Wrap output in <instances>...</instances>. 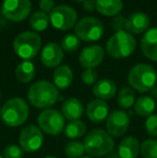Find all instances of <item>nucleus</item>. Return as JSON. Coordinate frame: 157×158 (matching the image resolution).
<instances>
[{
  "label": "nucleus",
  "instance_id": "nucleus-29",
  "mask_svg": "<svg viewBox=\"0 0 157 158\" xmlns=\"http://www.w3.org/2000/svg\"><path fill=\"white\" fill-rule=\"evenodd\" d=\"M140 154L143 158H157V140H144L140 145Z\"/></svg>",
  "mask_w": 157,
  "mask_h": 158
},
{
  "label": "nucleus",
  "instance_id": "nucleus-11",
  "mask_svg": "<svg viewBox=\"0 0 157 158\" xmlns=\"http://www.w3.org/2000/svg\"><path fill=\"white\" fill-rule=\"evenodd\" d=\"M19 146L24 152L34 153L41 148L44 142L43 132L36 125L25 126L19 132Z\"/></svg>",
  "mask_w": 157,
  "mask_h": 158
},
{
  "label": "nucleus",
  "instance_id": "nucleus-3",
  "mask_svg": "<svg viewBox=\"0 0 157 158\" xmlns=\"http://www.w3.org/2000/svg\"><path fill=\"white\" fill-rule=\"evenodd\" d=\"M83 144L85 152L93 157L105 156L114 150L113 137L103 129H94L89 131L84 139Z\"/></svg>",
  "mask_w": 157,
  "mask_h": 158
},
{
  "label": "nucleus",
  "instance_id": "nucleus-13",
  "mask_svg": "<svg viewBox=\"0 0 157 158\" xmlns=\"http://www.w3.org/2000/svg\"><path fill=\"white\" fill-rule=\"evenodd\" d=\"M105 58V51L100 45H88L80 53L79 60L85 69H94L99 66Z\"/></svg>",
  "mask_w": 157,
  "mask_h": 158
},
{
  "label": "nucleus",
  "instance_id": "nucleus-22",
  "mask_svg": "<svg viewBox=\"0 0 157 158\" xmlns=\"http://www.w3.org/2000/svg\"><path fill=\"white\" fill-rule=\"evenodd\" d=\"M96 10L108 17H114L123 10L122 0H96Z\"/></svg>",
  "mask_w": 157,
  "mask_h": 158
},
{
  "label": "nucleus",
  "instance_id": "nucleus-38",
  "mask_svg": "<svg viewBox=\"0 0 157 158\" xmlns=\"http://www.w3.org/2000/svg\"><path fill=\"white\" fill-rule=\"evenodd\" d=\"M74 1H78V2H84L85 0H74Z\"/></svg>",
  "mask_w": 157,
  "mask_h": 158
},
{
  "label": "nucleus",
  "instance_id": "nucleus-23",
  "mask_svg": "<svg viewBox=\"0 0 157 158\" xmlns=\"http://www.w3.org/2000/svg\"><path fill=\"white\" fill-rule=\"evenodd\" d=\"M134 109L137 115L141 117H149L155 111L156 101L154 98L149 97V96H141L138 99H136Z\"/></svg>",
  "mask_w": 157,
  "mask_h": 158
},
{
  "label": "nucleus",
  "instance_id": "nucleus-31",
  "mask_svg": "<svg viewBox=\"0 0 157 158\" xmlns=\"http://www.w3.org/2000/svg\"><path fill=\"white\" fill-rule=\"evenodd\" d=\"M24 151L16 144H10L3 150V158H22Z\"/></svg>",
  "mask_w": 157,
  "mask_h": 158
},
{
  "label": "nucleus",
  "instance_id": "nucleus-37",
  "mask_svg": "<svg viewBox=\"0 0 157 158\" xmlns=\"http://www.w3.org/2000/svg\"><path fill=\"white\" fill-rule=\"evenodd\" d=\"M43 158H57V157H55V156H45V157H43Z\"/></svg>",
  "mask_w": 157,
  "mask_h": 158
},
{
  "label": "nucleus",
  "instance_id": "nucleus-39",
  "mask_svg": "<svg viewBox=\"0 0 157 158\" xmlns=\"http://www.w3.org/2000/svg\"><path fill=\"white\" fill-rule=\"evenodd\" d=\"M81 158H93V157H89V156H82Z\"/></svg>",
  "mask_w": 157,
  "mask_h": 158
},
{
  "label": "nucleus",
  "instance_id": "nucleus-4",
  "mask_svg": "<svg viewBox=\"0 0 157 158\" xmlns=\"http://www.w3.org/2000/svg\"><path fill=\"white\" fill-rule=\"evenodd\" d=\"M29 116V108L24 99L14 97L9 99L2 106L1 119L8 127H19L23 125Z\"/></svg>",
  "mask_w": 157,
  "mask_h": 158
},
{
  "label": "nucleus",
  "instance_id": "nucleus-5",
  "mask_svg": "<svg viewBox=\"0 0 157 158\" xmlns=\"http://www.w3.org/2000/svg\"><path fill=\"white\" fill-rule=\"evenodd\" d=\"M137 41L125 30L115 32L107 42V52L113 58H126L134 52Z\"/></svg>",
  "mask_w": 157,
  "mask_h": 158
},
{
  "label": "nucleus",
  "instance_id": "nucleus-41",
  "mask_svg": "<svg viewBox=\"0 0 157 158\" xmlns=\"http://www.w3.org/2000/svg\"><path fill=\"white\" fill-rule=\"evenodd\" d=\"M0 100H1V93H0Z\"/></svg>",
  "mask_w": 157,
  "mask_h": 158
},
{
  "label": "nucleus",
  "instance_id": "nucleus-20",
  "mask_svg": "<svg viewBox=\"0 0 157 158\" xmlns=\"http://www.w3.org/2000/svg\"><path fill=\"white\" fill-rule=\"evenodd\" d=\"M139 140L134 137L124 138L118 148V154L121 158H137L140 154Z\"/></svg>",
  "mask_w": 157,
  "mask_h": 158
},
{
  "label": "nucleus",
  "instance_id": "nucleus-6",
  "mask_svg": "<svg viewBox=\"0 0 157 158\" xmlns=\"http://www.w3.org/2000/svg\"><path fill=\"white\" fill-rule=\"evenodd\" d=\"M13 48L19 58L30 60L36 57L41 48V38L37 32L24 31L16 35L13 41Z\"/></svg>",
  "mask_w": 157,
  "mask_h": 158
},
{
  "label": "nucleus",
  "instance_id": "nucleus-40",
  "mask_svg": "<svg viewBox=\"0 0 157 158\" xmlns=\"http://www.w3.org/2000/svg\"><path fill=\"white\" fill-rule=\"evenodd\" d=\"M1 111H2V108L0 106V118H1Z\"/></svg>",
  "mask_w": 157,
  "mask_h": 158
},
{
  "label": "nucleus",
  "instance_id": "nucleus-2",
  "mask_svg": "<svg viewBox=\"0 0 157 158\" xmlns=\"http://www.w3.org/2000/svg\"><path fill=\"white\" fill-rule=\"evenodd\" d=\"M127 81L132 89L139 93H147L155 88L157 72L151 64H138L130 69Z\"/></svg>",
  "mask_w": 157,
  "mask_h": 158
},
{
  "label": "nucleus",
  "instance_id": "nucleus-1",
  "mask_svg": "<svg viewBox=\"0 0 157 158\" xmlns=\"http://www.w3.org/2000/svg\"><path fill=\"white\" fill-rule=\"evenodd\" d=\"M27 96L30 104L41 110L51 109V106L60 99L58 88L45 80L32 84L28 89Z\"/></svg>",
  "mask_w": 157,
  "mask_h": 158
},
{
  "label": "nucleus",
  "instance_id": "nucleus-28",
  "mask_svg": "<svg viewBox=\"0 0 157 158\" xmlns=\"http://www.w3.org/2000/svg\"><path fill=\"white\" fill-rule=\"evenodd\" d=\"M84 144L78 140L69 141L65 146V154L68 158H81L84 156Z\"/></svg>",
  "mask_w": 157,
  "mask_h": 158
},
{
  "label": "nucleus",
  "instance_id": "nucleus-36",
  "mask_svg": "<svg viewBox=\"0 0 157 158\" xmlns=\"http://www.w3.org/2000/svg\"><path fill=\"white\" fill-rule=\"evenodd\" d=\"M83 9L87 12H93L96 10V1L95 0H85L83 2Z\"/></svg>",
  "mask_w": 157,
  "mask_h": 158
},
{
  "label": "nucleus",
  "instance_id": "nucleus-10",
  "mask_svg": "<svg viewBox=\"0 0 157 158\" xmlns=\"http://www.w3.org/2000/svg\"><path fill=\"white\" fill-rule=\"evenodd\" d=\"M31 11L30 0H3L1 13L6 19L22 22L27 19Z\"/></svg>",
  "mask_w": 157,
  "mask_h": 158
},
{
  "label": "nucleus",
  "instance_id": "nucleus-32",
  "mask_svg": "<svg viewBox=\"0 0 157 158\" xmlns=\"http://www.w3.org/2000/svg\"><path fill=\"white\" fill-rule=\"evenodd\" d=\"M144 128L151 137H157V114L153 113L149 117H147Z\"/></svg>",
  "mask_w": 157,
  "mask_h": 158
},
{
  "label": "nucleus",
  "instance_id": "nucleus-25",
  "mask_svg": "<svg viewBox=\"0 0 157 158\" xmlns=\"http://www.w3.org/2000/svg\"><path fill=\"white\" fill-rule=\"evenodd\" d=\"M65 135L68 139H79L83 137L86 132V126L82 121H71L65 127Z\"/></svg>",
  "mask_w": 157,
  "mask_h": 158
},
{
  "label": "nucleus",
  "instance_id": "nucleus-21",
  "mask_svg": "<svg viewBox=\"0 0 157 158\" xmlns=\"http://www.w3.org/2000/svg\"><path fill=\"white\" fill-rule=\"evenodd\" d=\"M54 85L58 89H67L73 81V72L67 64H63L56 68L53 74Z\"/></svg>",
  "mask_w": 157,
  "mask_h": 158
},
{
  "label": "nucleus",
  "instance_id": "nucleus-16",
  "mask_svg": "<svg viewBox=\"0 0 157 158\" xmlns=\"http://www.w3.org/2000/svg\"><path fill=\"white\" fill-rule=\"evenodd\" d=\"M150 26V19L145 13L134 12L126 19L125 29L130 35H139L147 31Z\"/></svg>",
  "mask_w": 157,
  "mask_h": 158
},
{
  "label": "nucleus",
  "instance_id": "nucleus-12",
  "mask_svg": "<svg viewBox=\"0 0 157 158\" xmlns=\"http://www.w3.org/2000/svg\"><path fill=\"white\" fill-rule=\"evenodd\" d=\"M130 125V117L123 110H115L110 113L105 122L107 132L111 137H122L126 133Z\"/></svg>",
  "mask_w": 157,
  "mask_h": 158
},
{
  "label": "nucleus",
  "instance_id": "nucleus-30",
  "mask_svg": "<svg viewBox=\"0 0 157 158\" xmlns=\"http://www.w3.org/2000/svg\"><path fill=\"white\" fill-rule=\"evenodd\" d=\"M60 46L66 52H76L80 46V39L76 35H67L61 39Z\"/></svg>",
  "mask_w": 157,
  "mask_h": 158
},
{
  "label": "nucleus",
  "instance_id": "nucleus-26",
  "mask_svg": "<svg viewBox=\"0 0 157 158\" xmlns=\"http://www.w3.org/2000/svg\"><path fill=\"white\" fill-rule=\"evenodd\" d=\"M136 102V95L131 87H122L118 94V104L122 109H129Z\"/></svg>",
  "mask_w": 157,
  "mask_h": 158
},
{
  "label": "nucleus",
  "instance_id": "nucleus-14",
  "mask_svg": "<svg viewBox=\"0 0 157 158\" xmlns=\"http://www.w3.org/2000/svg\"><path fill=\"white\" fill-rule=\"evenodd\" d=\"M64 59V51L60 45L51 42L41 51V63L48 68H57Z\"/></svg>",
  "mask_w": 157,
  "mask_h": 158
},
{
  "label": "nucleus",
  "instance_id": "nucleus-7",
  "mask_svg": "<svg viewBox=\"0 0 157 158\" xmlns=\"http://www.w3.org/2000/svg\"><path fill=\"white\" fill-rule=\"evenodd\" d=\"M39 128L50 135H58L65 128V117L55 109H45L38 116Z\"/></svg>",
  "mask_w": 157,
  "mask_h": 158
},
{
  "label": "nucleus",
  "instance_id": "nucleus-35",
  "mask_svg": "<svg viewBox=\"0 0 157 158\" xmlns=\"http://www.w3.org/2000/svg\"><path fill=\"white\" fill-rule=\"evenodd\" d=\"M39 6L41 9V12L44 13H51L55 8V2L54 0H40Z\"/></svg>",
  "mask_w": 157,
  "mask_h": 158
},
{
  "label": "nucleus",
  "instance_id": "nucleus-42",
  "mask_svg": "<svg viewBox=\"0 0 157 158\" xmlns=\"http://www.w3.org/2000/svg\"><path fill=\"white\" fill-rule=\"evenodd\" d=\"M0 158H3V156H1V155H0Z\"/></svg>",
  "mask_w": 157,
  "mask_h": 158
},
{
  "label": "nucleus",
  "instance_id": "nucleus-33",
  "mask_svg": "<svg viewBox=\"0 0 157 158\" xmlns=\"http://www.w3.org/2000/svg\"><path fill=\"white\" fill-rule=\"evenodd\" d=\"M98 74L94 69H85L82 73V81L86 85H94L97 82Z\"/></svg>",
  "mask_w": 157,
  "mask_h": 158
},
{
  "label": "nucleus",
  "instance_id": "nucleus-34",
  "mask_svg": "<svg viewBox=\"0 0 157 158\" xmlns=\"http://www.w3.org/2000/svg\"><path fill=\"white\" fill-rule=\"evenodd\" d=\"M125 23H126V19L123 16V15H116V16L113 17L111 22V27L112 29H114L116 32L121 31L125 28Z\"/></svg>",
  "mask_w": 157,
  "mask_h": 158
},
{
  "label": "nucleus",
  "instance_id": "nucleus-19",
  "mask_svg": "<svg viewBox=\"0 0 157 158\" xmlns=\"http://www.w3.org/2000/svg\"><path fill=\"white\" fill-rule=\"evenodd\" d=\"M93 94L97 97V99L109 100L116 94V84L109 79H101L97 81L93 86Z\"/></svg>",
  "mask_w": 157,
  "mask_h": 158
},
{
  "label": "nucleus",
  "instance_id": "nucleus-9",
  "mask_svg": "<svg viewBox=\"0 0 157 158\" xmlns=\"http://www.w3.org/2000/svg\"><path fill=\"white\" fill-rule=\"evenodd\" d=\"M50 23L59 30H68L78 23V14L73 8L69 6H55L50 13Z\"/></svg>",
  "mask_w": 157,
  "mask_h": 158
},
{
  "label": "nucleus",
  "instance_id": "nucleus-27",
  "mask_svg": "<svg viewBox=\"0 0 157 158\" xmlns=\"http://www.w3.org/2000/svg\"><path fill=\"white\" fill-rule=\"evenodd\" d=\"M50 16L44 12H36L29 19V25L35 31H44L48 27Z\"/></svg>",
  "mask_w": 157,
  "mask_h": 158
},
{
  "label": "nucleus",
  "instance_id": "nucleus-24",
  "mask_svg": "<svg viewBox=\"0 0 157 158\" xmlns=\"http://www.w3.org/2000/svg\"><path fill=\"white\" fill-rule=\"evenodd\" d=\"M15 75L21 83H29L36 75V67L30 60L22 61L15 69Z\"/></svg>",
  "mask_w": 157,
  "mask_h": 158
},
{
  "label": "nucleus",
  "instance_id": "nucleus-8",
  "mask_svg": "<svg viewBox=\"0 0 157 158\" xmlns=\"http://www.w3.org/2000/svg\"><path fill=\"white\" fill-rule=\"evenodd\" d=\"M76 35L85 42H95L103 35V25L96 17H83L76 24Z\"/></svg>",
  "mask_w": 157,
  "mask_h": 158
},
{
  "label": "nucleus",
  "instance_id": "nucleus-18",
  "mask_svg": "<svg viewBox=\"0 0 157 158\" xmlns=\"http://www.w3.org/2000/svg\"><path fill=\"white\" fill-rule=\"evenodd\" d=\"M84 113V106L81 100L78 98H69L65 100V102L61 106V114L65 117V119L71 121H78L81 118Z\"/></svg>",
  "mask_w": 157,
  "mask_h": 158
},
{
  "label": "nucleus",
  "instance_id": "nucleus-17",
  "mask_svg": "<svg viewBox=\"0 0 157 158\" xmlns=\"http://www.w3.org/2000/svg\"><path fill=\"white\" fill-rule=\"evenodd\" d=\"M141 50L145 57L157 61V28H151L141 39Z\"/></svg>",
  "mask_w": 157,
  "mask_h": 158
},
{
  "label": "nucleus",
  "instance_id": "nucleus-15",
  "mask_svg": "<svg viewBox=\"0 0 157 158\" xmlns=\"http://www.w3.org/2000/svg\"><path fill=\"white\" fill-rule=\"evenodd\" d=\"M86 114L90 122L96 124L102 123L109 116V104L101 99H94L87 104Z\"/></svg>",
  "mask_w": 157,
  "mask_h": 158
}]
</instances>
